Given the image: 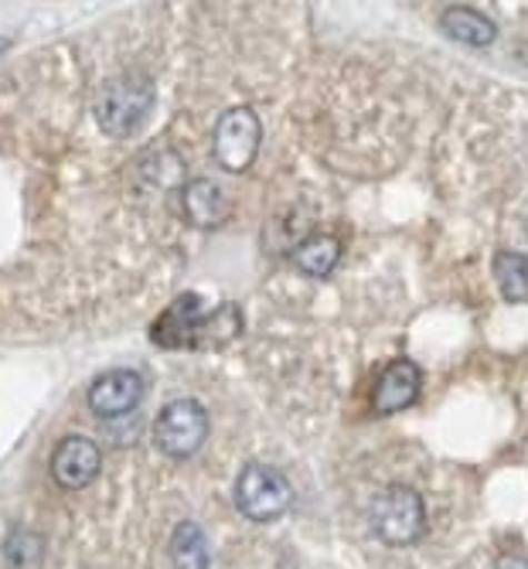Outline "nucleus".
Returning <instances> with one entry per match:
<instances>
[{
    "label": "nucleus",
    "instance_id": "f257e3e1",
    "mask_svg": "<svg viewBox=\"0 0 528 569\" xmlns=\"http://www.w3.org/2000/svg\"><path fill=\"white\" fill-rule=\"evenodd\" d=\"M153 99H157L153 82L140 72L110 79L96 99V120H99L102 133H110V137L137 133L150 120Z\"/></svg>",
    "mask_w": 528,
    "mask_h": 569
},
{
    "label": "nucleus",
    "instance_id": "f03ea898",
    "mask_svg": "<svg viewBox=\"0 0 528 569\" xmlns=\"http://www.w3.org/2000/svg\"><path fill=\"white\" fill-rule=\"evenodd\" d=\"M290 501L293 488L277 468H270V463H249V468H242L236 481V505L246 519L273 522L290 508Z\"/></svg>",
    "mask_w": 528,
    "mask_h": 569
},
{
    "label": "nucleus",
    "instance_id": "7ed1b4c3",
    "mask_svg": "<svg viewBox=\"0 0 528 569\" xmlns=\"http://www.w3.org/2000/svg\"><path fill=\"white\" fill-rule=\"evenodd\" d=\"M422 526H427V508L412 488L392 485L372 501V529L386 546L416 542L422 536Z\"/></svg>",
    "mask_w": 528,
    "mask_h": 569
},
{
    "label": "nucleus",
    "instance_id": "20e7f679",
    "mask_svg": "<svg viewBox=\"0 0 528 569\" xmlns=\"http://www.w3.org/2000/svg\"><path fill=\"white\" fill-rule=\"evenodd\" d=\"M205 437H208V412L195 399L168 402L161 409V417H157V427H153L157 450L175 457V460H185V457L198 453Z\"/></svg>",
    "mask_w": 528,
    "mask_h": 569
},
{
    "label": "nucleus",
    "instance_id": "39448f33",
    "mask_svg": "<svg viewBox=\"0 0 528 569\" xmlns=\"http://www.w3.org/2000/svg\"><path fill=\"white\" fill-rule=\"evenodd\" d=\"M259 137H262V127L249 107H236L222 113L216 127V161L226 171H246L256 161Z\"/></svg>",
    "mask_w": 528,
    "mask_h": 569
},
{
    "label": "nucleus",
    "instance_id": "423d86ee",
    "mask_svg": "<svg viewBox=\"0 0 528 569\" xmlns=\"http://www.w3.org/2000/svg\"><path fill=\"white\" fill-rule=\"evenodd\" d=\"M198 297L185 293L175 307H168L161 321L153 325V341L165 345V348H205V345H216L211 338V325L219 321L216 318H201L198 315Z\"/></svg>",
    "mask_w": 528,
    "mask_h": 569
},
{
    "label": "nucleus",
    "instance_id": "0eeeda50",
    "mask_svg": "<svg viewBox=\"0 0 528 569\" xmlns=\"http://www.w3.org/2000/svg\"><path fill=\"white\" fill-rule=\"evenodd\" d=\"M140 399H143V379L130 369H113L89 386V406L102 420L127 417V412L140 406Z\"/></svg>",
    "mask_w": 528,
    "mask_h": 569
},
{
    "label": "nucleus",
    "instance_id": "6e6552de",
    "mask_svg": "<svg viewBox=\"0 0 528 569\" xmlns=\"http://www.w3.org/2000/svg\"><path fill=\"white\" fill-rule=\"evenodd\" d=\"M99 475V447L86 437H66L51 453V478L62 488H86Z\"/></svg>",
    "mask_w": 528,
    "mask_h": 569
},
{
    "label": "nucleus",
    "instance_id": "1a4fd4ad",
    "mask_svg": "<svg viewBox=\"0 0 528 569\" xmlns=\"http://www.w3.org/2000/svg\"><path fill=\"white\" fill-rule=\"evenodd\" d=\"M181 209H185V219L198 229H211V226H222L226 216H229V198L222 191V184L208 181V178H198V181H188L185 191H181Z\"/></svg>",
    "mask_w": 528,
    "mask_h": 569
},
{
    "label": "nucleus",
    "instance_id": "9d476101",
    "mask_svg": "<svg viewBox=\"0 0 528 569\" xmlns=\"http://www.w3.org/2000/svg\"><path fill=\"white\" fill-rule=\"evenodd\" d=\"M416 396H419V369L412 366V361L399 358L382 372V379L376 386V412H386L389 417V412L412 406Z\"/></svg>",
    "mask_w": 528,
    "mask_h": 569
},
{
    "label": "nucleus",
    "instance_id": "9b49d317",
    "mask_svg": "<svg viewBox=\"0 0 528 569\" xmlns=\"http://www.w3.org/2000/svg\"><path fill=\"white\" fill-rule=\"evenodd\" d=\"M440 24L454 41H464V44H474V48H485V44H491L498 38L495 21L485 18L481 11H474V8H447Z\"/></svg>",
    "mask_w": 528,
    "mask_h": 569
},
{
    "label": "nucleus",
    "instance_id": "f8f14e48",
    "mask_svg": "<svg viewBox=\"0 0 528 569\" xmlns=\"http://www.w3.org/2000/svg\"><path fill=\"white\" fill-rule=\"evenodd\" d=\"M171 566L175 569H211L208 536L195 522H181L171 536Z\"/></svg>",
    "mask_w": 528,
    "mask_h": 569
},
{
    "label": "nucleus",
    "instance_id": "ddd939ff",
    "mask_svg": "<svg viewBox=\"0 0 528 569\" xmlns=\"http://www.w3.org/2000/svg\"><path fill=\"white\" fill-rule=\"evenodd\" d=\"M338 256H341L338 239H331V236H310V239H303V242L293 249V263H297L307 277H325V273L335 270Z\"/></svg>",
    "mask_w": 528,
    "mask_h": 569
},
{
    "label": "nucleus",
    "instance_id": "4468645a",
    "mask_svg": "<svg viewBox=\"0 0 528 569\" xmlns=\"http://www.w3.org/2000/svg\"><path fill=\"white\" fill-rule=\"evenodd\" d=\"M495 277L508 300H528V260L521 252H498Z\"/></svg>",
    "mask_w": 528,
    "mask_h": 569
},
{
    "label": "nucleus",
    "instance_id": "2eb2a0df",
    "mask_svg": "<svg viewBox=\"0 0 528 569\" xmlns=\"http://www.w3.org/2000/svg\"><path fill=\"white\" fill-rule=\"evenodd\" d=\"M41 552H44V546L34 532H11V539L4 546L8 566H14V569H38Z\"/></svg>",
    "mask_w": 528,
    "mask_h": 569
},
{
    "label": "nucleus",
    "instance_id": "dca6fc26",
    "mask_svg": "<svg viewBox=\"0 0 528 569\" xmlns=\"http://www.w3.org/2000/svg\"><path fill=\"white\" fill-rule=\"evenodd\" d=\"M498 569H528V559L521 552H508L498 559Z\"/></svg>",
    "mask_w": 528,
    "mask_h": 569
},
{
    "label": "nucleus",
    "instance_id": "f3484780",
    "mask_svg": "<svg viewBox=\"0 0 528 569\" xmlns=\"http://www.w3.org/2000/svg\"><path fill=\"white\" fill-rule=\"evenodd\" d=\"M518 59H521V62H525V66H528V41H525V44H521V51H518Z\"/></svg>",
    "mask_w": 528,
    "mask_h": 569
}]
</instances>
